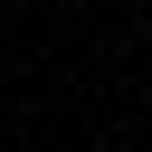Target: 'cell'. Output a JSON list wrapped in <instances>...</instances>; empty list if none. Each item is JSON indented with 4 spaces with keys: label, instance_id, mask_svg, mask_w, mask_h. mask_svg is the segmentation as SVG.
<instances>
[{
    "label": "cell",
    "instance_id": "cell-1",
    "mask_svg": "<svg viewBox=\"0 0 152 152\" xmlns=\"http://www.w3.org/2000/svg\"><path fill=\"white\" fill-rule=\"evenodd\" d=\"M95 152H114V142H95Z\"/></svg>",
    "mask_w": 152,
    "mask_h": 152
}]
</instances>
